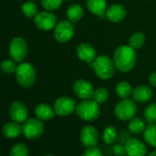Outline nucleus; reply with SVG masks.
<instances>
[{
  "label": "nucleus",
  "mask_w": 156,
  "mask_h": 156,
  "mask_svg": "<svg viewBox=\"0 0 156 156\" xmlns=\"http://www.w3.org/2000/svg\"><path fill=\"white\" fill-rule=\"evenodd\" d=\"M108 97H109V93H108V89L105 87H99L95 90L92 99L94 101H96L98 104L101 105V104H104L107 102V100L108 99Z\"/></svg>",
  "instance_id": "obj_26"
},
{
  "label": "nucleus",
  "mask_w": 156,
  "mask_h": 156,
  "mask_svg": "<svg viewBox=\"0 0 156 156\" xmlns=\"http://www.w3.org/2000/svg\"><path fill=\"white\" fill-rule=\"evenodd\" d=\"M115 156H116V155H115Z\"/></svg>",
  "instance_id": "obj_40"
},
{
  "label": "nucleus",
  "mask_w": 156,
  "mask_h": 156,
  "mask_svg": "<svg viewBox=\"0 0 156 156\" xmlns=\"http://www.w3.org/2000/svg\"><path fill=\"white\" fill-rule=\"evenodd\" d=\"M73 91L79 98H81L82 100H86L92 98L95 89L89 81L79 79L74 82L73 86Z\"/></svg>",
  "instance_id": "obj_13"
},
{
  "label": "nucleus",
  "mask_w": 156,
  "mask_h": 156,
  "mask_svg": "<svg viewBox=\"0 0 156 156\" xmlns=\"http://www.w3.org/2000/svg\"><path fill=\"white\" fill-rule=\"evenodd\" d=\"M76 106L77 105L73 98H72L71 97L63 96L55 100L53 108L57 116L66 117L70 116L75 111Z\"/></svg>",
  "instance_id": "obj_8"
},
{
  "label": "nucleus",
  "mask_w": 156,
  "mask_h": 156,
  "mask_svg": "<svg viewBox=\"0 0 156 156\" xmlns=\"http://www.w3.org/2000/svg\"><path fill=\"white\" fill-rule=\"evenodd\" d=\"M79 139L84 147H95L99 140V132L95 126L87 125L81 129Z\"/></svg>",
  "instance_id": "obj_10"
},
{
  "label": "nucleus",
  "mask_w": 156,
  "mask_h": 156,
  "mask_svg": "<svg viewBox=\"0 0 156 156\" xmlns=\"http://www.w3.org/2000/svg\"><path fill=\"white\" fill-rule=\"evenodd\" d=\"M142 133L145 143L151 147L156 148V123L146 126Z\"/></svg>",
  "instance_id": "obj_21"
},
{
  "label": "nucleus",
  "mask_w": 156,
  "mask_h": 156,
  "mask_svg": "<svg viewBox=\"0 0 156 156\" xmlns=\"http://www.w3.org/2000/svg\"><path fill=\"white\" fill-rule=\"evenodd\" d=\"M124 145L128 156H147L146 143L138 138L132 137L128 139Z\"/></svg>",
  "instance_id": "obj_12"
},
{
  "label": "nucleus",
  "mask_w": 156,
  "mask_h": 156,
  "mask_svg": "<svg viewBox=\"0 0 156 156\" xmlns=\"http://www.w3.org/2000/svg\"><path fill=\"white\" fill-rule=\"evenodd\" d=\"M2 132L5 137L9 139H14L22 133V126H20L19 122L12 120L11 122H8L3 126Z\"/></svg>",
  "instance_id": "obj_20"
},
{
  "label": "nucleus",
  "mask_w": 156,
  "mask_h": 156,
  "mask_svg": "<svg viewBox=\"0 0 156 156\" xmlns=\"http://www.w3.org/2000/svg\"><path fill=\"white\" fill-rule=\"evenodd\" d=\"M67 18L68 20H70L73 23L78 22L84 15V10L82 9V7L78 4H73L69 7V9H67Z\"/></svg>",
  "instance_id": "obj_23"
},
{
  "label": "nucleus",
  "mask_w": 156,
  "mask_h": 156,
  "mask_svg": "<svg viewBox=\"0 0 156 156\" xmlns=\"http://www.w3.org/2000/svg\"><path fill=\"white\" fill-rule=\"evenodd\" d=\"M136 60L137 55L135 49L129 45H121L118 47L113 56V62L116 68L122 73L132 70L135 66Z\"/></svg>",
  "instance_id": "obj_1"
},
{
  "label": "nucleus",
  "mask_w": 156,
  "mask_h": 156,
  "mask_svg": "<svg viewBox=\"0 0 156 156\" xmlns=\"http://www.w3.org/2000/svg\"><path fill=\"white\" fill-rule=\"evenodd\" d=\"M147 156H156V148H155L154 151H151L149 154H147Z\"/></svg>",
  "instance_id": "obj_36"
},
{
  "label": "nucleus",
  "mask_w": 156,
  "mask_h": 156,
  "mask_svg": "<svg viewBox=\"0 0 156 156\" xmlns=\"http://www.w3.org/2000/svg\"><path fill=\"white\" fill-rule=\"evenodd\" d=\"M145 120L149 124L156 123V103L149 104L144 110Z\"/></svg>",
  "instance_id": "obj_29"
},
{
  "label": "nucleus",
  "mask_w": 156,
  "mask_h": 156,
  "mask_svg": "<svg viewBox=\"0 0 156 156\" xmlns=\"http://www.w3.org/2000/svg\"><path fill=\"white\" fill-rule=\"evenodd\" d=\"M75 113L78 118L82 120L94 121L98 119L100 115L99 104H98L93 99L82 100L79 104H77Z\"/></svg>",
  "instance_id": "obj_3"
},
{
  "label": "nucleus",
  "mask_w": 156,
  "mask_h": 156,
  "mask_svg": "<svg viewBox=\"0 0 156 156\" xmlns=\"http://www.w3.org/2000/svg\"><path fill=\"white\" fill-rule=\"evenodd\" d=\"M137 108H138L134 100L123 98L115 106L114 114L118 119L121 121H127L135 117Z\"/></svg>",
  "instance_id": "obj_5"
},
{
  "label": "nucleus",
  "mask_w": 156,
  "mask_h": 156,
  "mask_svg": "<svg viewBox=\"0 0 156 156\" xmlns=\"http://www.w3.org/2000/svg\"><path fill=\"white\" fill-rule=\"evenodd\" d=\"M16 79L23 87H30L36 81V70L30 62L20 63L16 70Z\"/></svg>",
  "instance_id": "obj_4"
},
{
  "label": "nucleus",
  "mask_w": 156,
  "mask_h": 156,
  "mask_svg": "<svg viewBox=\"0 0 156 156\" xmlns=\"http://www.w3.org/2000/svg\"><path fill=\"white\" fill-rule=\"evenodd\" d=\"M152 90L146 86H139L132 91L133 100L137 103H147L152 98Z\"/></svg>",
  "instance_id": "obj_17"
},
{
  "label": "nucleus",
  "mask_w": 156,
  "mask_h": 156,
  "mask_svg": "<svg viewBox=\"0 0 156 156\" xmlns=\"http://www.w3.org/2000/svg\"><path fill=\"white\" fill-rule=\"evenodd\" d=\"M9 156H29V149L24 143H17L11 148Z\"/></svg>",
  "instance_id": "obj_30"
},
{
  "label": "nucleus",
  "mask_w": 156,
  "mask_h": 156,
  "mask_svg": "<svg viewBox=\"0 0 156 156\" xmlns=\"http://www.w3.org/2000/svg\"><path fill=\"white\" fill-rule=\"evenodd\" d=\"M149 82L153 87H156V71L151 73L149 76Z\"/></svg>",
  "instance_id": "obj_35"
},
{
  "label": "nucleus",
  "mask_w": 156,
  "mask_h": 156,
  "mask_svg": "<svg viewBox=\"0 0 156 156\" xmlns=\"http://www.w3.org/2000/svg\"><path fill=\"white\" fill-rule=\"evenodd\" d=\"M31 1H34V0H31Z\"/></svg>",
  "instance_id": "obj_39"
},
{
  "label": "nucleus",
  "mask_w": 156,
  "mask_h": 156,
  "mask_svg": "<svg viewBox=\"0 0 156 156\" xmlns=\"http://www.w3.org/2000/svg\"><path fill=\"white\" fill-rule=\"evenodd\" d=\"M81 156H104V155H103V152L101 151V150L99 148H98L97 146H95V147L87 148Z\"/></svg>",
  "instance_id": "obj_33"
},
{
  "label": "nucleus",
  "mask_w": 156,
  "mask_h": 156,
  "mask_svg": "<svg viewBox=\"0 0 156 156\" xmlns=\"http://www.w3.org/2000/svg\"><path fill=\"white\" fill-rule=\"evenodd\" d=\"M35 115L37 119L42 121H47L52 119L56 114L52 107L46 103H41L35 108Z\"/></svg>",
  "instance_id": "obj_18"
},
{
  "label": "nucleus",
  "mask_w": 156,
  "mask_h": 156,
  "mask_svg": "<svg viewBox=\"0 0 156 156\" xmlns=\"http://www.w3.org/2000/svg\"><path fill=\"white\" fill-rule=\"evenodd\" d=\"M45 156H55V155H54V154H51V153H50V154H47V155H45Z\"/></svg>",
  "instance_id": "obj_37"
},
{
  "label": "nucleus",
  "mask_w": 156,
  "mask_h": 156,
  "mask_svg": "<svg viewBox=\"0 0 156 156\" xmlns=\"http://www.w3.org/2000/svg\"><path fill=\"white\" fill-rule=\"evenodd\" d=\"M21 9H22L23 14L29 19H32V18L34 19L38 14V7L36 6V4H34L31 1L25 2L22 5Z\"/></svg>",
  "instance_id": "obj_27"
},
{
  "label": "nucleus",
  "mask_w": 156,
  "mask_h": 156,
  "mask_svg": "<svg viewBox=\"0 0 156 156\" xmlns=\"http://www.w3.org/2000/svg\"><path fill=\"white\" fill-rule=\"evenodd\" d=\"M127 12L122 5L115 4L107 9L105 16L106 18L114 23H119L126 18Z\"/></svg>",
  "instance_id": "obj_15"
},
{
  "label": "nucleus",
  "mask_w": 156,
  "mask_h": 156,
  "mask_svg": "<svg viewBox=\"0 0 156 156\" xmlns=\"http://www.w3.org/2000/svg\"><path fill=\"white\" fill-rule=\"evenodd\" d=\"M145 42V36L142 32H136L132 34L129 38V46L134 49H139L143 46Z\"/></svg>",
  "instance_id": "obj_28"
},
{
  "label": "nucleus",
  "mask_w": 156,
  "mask_h": 156,
  "mask_svg": "<svg viewBox=\"0 0 156 156\" xmlns=\"http://www.w3.org/2000/svg\"><path fill=\"white\" fill-rule=\"evenodd\" d=\"M44 132V124L39 119H28L23 122L22 133L28 140H37Z\"/></svg>",
  "instance_id": "obj_6"
},
{
  "label": "nucleus",
  "mask_w": 156,
  "mask_h": 156,
  "mask_svg": "<svg viewBox=\"0 0 156 156\" xmlns=\"http://www.w3.org/2000/svg\"><path fill=\"white\" fill-rule=\"evenodd\" d=\"M112 151L114 155L116 156H123L126 154V149H125V145H122L120 143L115 144L112 147Z\"/></svg>",
  "instance_id": "obj_34"
},
{
  "label": "nucleus",
  "mask_w": 156,
  "mask_h": 156,
  "mask_svg": "<svg viewBox=\"0 0 156 156\" xmlns=\"http://www.w3.org/2000/svg\"><path fill=\"white\" fill-rule=\"evenodd\" d=\"M67 1H71V0H67Z\"/></svg>",
  "instance_id": "obj_38"
},
{
  "label": "nucleus",
  "mask_w": 156,
  "mask_h": 156,
  "mask_svg": "<svg viewBox=\"0 0 156 156\" xmlns=\"http://www.w3.org/2000/svg\"><path fill=\"white\" fill-rule=\"evenodd\" d=\"M9 116L13 121L22 123L28 119L29 110L27 106L21 101H15L9 108Z\"/></svg>",
  "instance_id": "obj_14"
},
{
  "label": "nucleus",
  "mask_w": 156,
  "mask_h": 156,
  "mask_svg": "<svg viewBox=\"0 0 156 156\" xmlns=\"http://www.w3.org/2000/svg\"><path fill=\"white\" fill-rule=\"evenodd\" d=\"M34 23L39 30L48 31L55 28L57 19L53 13L45 10L37 14V16L34 18Z\"/></svg>",
  "instance_id": "obj_11"
},
{
  "label": "nucleus",
  "mask_w": 156,
  "mask_h": 156,
  "mask_svg": "<svg viewBox=\"0 0 156 156\" xmlns=\"http://www.w3.org/2000/svg\"><path fill=\"white\" fill-rule=\"evenodd\" d=\"M17 67L18 66L16 65L15 62L12 59L11 60H4L1 62V64H0V68H1V70L5 73H8V74L16 73Z\"/></svg>",
  "instance_id": "obj_32"
},
{
  "label": "nucleus",
  "mask_w": 156,
  "mask_h": 156,
  "mask_svg": "<svg viewBox=\"0 0 156 156\" xmlns=\"http://www.w3.org/2000/svg\"><path fill=\"white\" fill-rule=\"evenodd\" d=\"M28 55V44L26 41L21 37L14 38L9 45V56L16 62H23Z\"/></svg>",
  "instance_id": "obj_7"
},
{
  "label": "nucleus",
  "mask_w": 156,
  "mask_h": 156,
  "mask_svg": "<svg viewBox=\"0 0 156 156\" xmlns=\"http://www.w3.org/2000/svg\"><path fill=\"white\" fill-rule=\"evenodd\" d=\"M145 128H146V125H145L144 120L139 117H133L132 119L129 120L128 129L132 134H135V135L140 134L143 132Z\"/></svg>",
  "instance_id": "obj_22"
},
{
  "label": "nucleus",
  "mask_w": 156,
  "mask_h": 156,
  "mask_svg": "<svg viewBox=\"0 0 156 156\" xmlns=\"http://www.w3.org/2000/svg\"><path fill=\"white\" fill-rule=\"evenodd\" d=\"M87 7L91 13L99 16L102 19L107 10V1L106 0H87Z\"/></svg>",
  "instance_id": "obj_19"
},
{
  "label": "nucleus",
  "mask_w": 156,
  "mask_h": 156,
  "mask_svg": "<svg viewBox=\"0 0 156 156\" xmlns=\"http://www.w3.org/2000/svg\"><path fill=\"white\" fill-rule=\"evenodd\" d=\"M132 87L131 86L126 82V81H121L119 82L117 86H116V88H115V92H116V95L120 98L121 99L123 98H129V97L130 95H132Z\"/></svg>",
  "instance_id": "obj_24"
},
{
  "label": "nucleus",
  "mask_w": 156,
  "mask_h": 156,
  "mask_svg": "<svg viewBox=\"0 0 156 156\" xmlns=\"http://www.w3.org/2000/svg\"><path fill=\"white\" fill-rule=\"evenodd\" d=\"M62 4V0H41V6L47 11L57 10Z\"/></svg>",
  "instance_id": "obj_31"
},
{
  "label": "nucleus",
  "mask_w": 156,
  "mask_h": 156,
  "mask_svg": "<svg viewBox=\"0 0 156 156\" xmlns=\"http://www.w3.org/2000/svg\"><path fill=\"white\" fill-rule=\"evenodd\" d=\"M74 33V25L70 20H62L54 28V38L61 43L69 41Z\"/></svg>",
  "instance_id": "obj_9"
},
{
  "label": "nucleus",
  "mask_w": 156,
  "mask_h": 156,
  "mask_svg": "<svg viewBox=\"0 0 156 156\" xmlns=\"http://www.w3.org/2000/svg\"><path fill=\"white\" fill-rule=\"evenodd\" d=\"M94 70L96 75L102 80H108L114 75L115 64L112 60L107 55L97 56L96 59L88 63Z\"/></svg>",
  "instance_id": "obj_2"
},
{
  "label": "nucleus",
  "mask_w": 156,
  "mask_h": 156,
  "mask_svg": "<svg viewBox=\"0 0 156 156\" xmlns=\"http://www.w3.org/2000/svg\"><path fill=\"white\" fill-rule=\"evenodd\" d=\"M77 56L81 61L90 63L97 57V51L95 48L89 43H81L77 47Z\"/></svg>",
  "instance_id": "obj_16"
},
{
  "label": "nucleus",
  "mask_w": 156,
  "mask_h": 156,
  "mask_svg": "<svg viewBox=\"0 0 156 156\" xmlns=\"http://www.w3.org/2000/svg\"><path fill=\"white\" fill-rule=\"evenodd\" d=\"M118 137L117 129L114 126H108L103 133H102V140L106 144H113Z\"/></svg>",
  "instance_id": "obj_25"
}]
</instances>
